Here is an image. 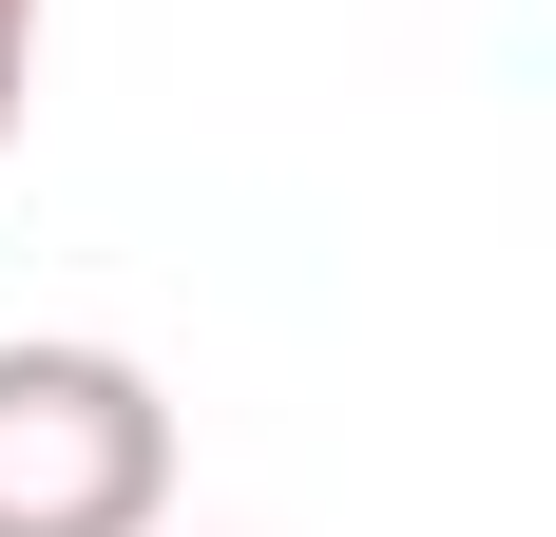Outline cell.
Masks as SVG:
<instances>
[{"instance_id":"6da1fadb","label":"cell","mask_w":556,"mask_h":537,"mask_svg":"<svg viewBox=\"0 0 556 537\" xmlns=\"http://www.w3.org/2000/svg\"><path fill=\"white\" fill-rule=\"evenodd\" d=\"M173 519V403L135 346H0V537H154Z\"/></svg>"},{"instance_id":"7a4b0ae2","label":"cell","mask_w":556,"mask_h":537,"mask_svg":"<svg viewBox=\"0 0 556 537\" xmlns=\"http://www.w3.org/2000/svg\"><path fill=\"white\" fill-rule=\"evenodd\" d=\"M20 115H39V0H0V154H20Z\"/></svg>"}]
</instances>
